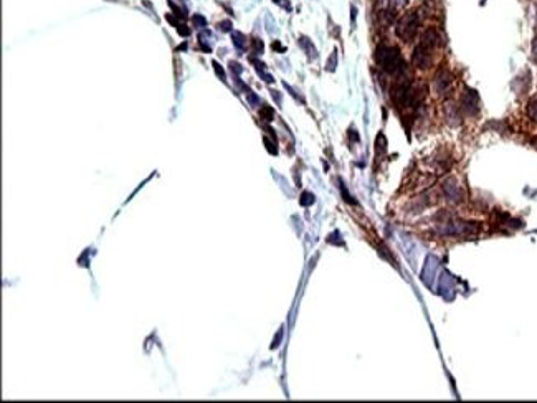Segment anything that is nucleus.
I'll return each mask as SVG.
<instances>
[{
    "label": "nucleus",
    "instance_id": "1",
    "mask_svg": "<svg viewBox=\"0 0 537 403\" xmlns=\"http://www.w3.org/2000/svg\"><path fill=\"white\" fill-rule=\"evenodd\" d=\"M440 33L436 31L435 27H430V28L423 31L420 43L413 50V65L420 68V70H428L433 65V55H435V50L440 47Z\"/></svg>",
    "mask_w": 537,
    "mask_h": 403
},
{
    "label": "nucleus",
    "instance_id": "2",
    "mask_svg": "<svg viewBox=\"0 0 537 403\" xmlns=\"http://www.w3.org/2000/svg\"><path fill=\"white\" fill-rule=\"evenodd\" d=\"M376 61L383 71L392 75H403L405 73V61L402 58L399 48L390 45H380L376 50Z\"/></svg>",
    "mask_w": 537,
    "mask_h": 403
},
{
    "label": "nucleus",
    "instance_id": "3",
    "mask_svg": "<svg viewBox=\"0 0 537 403\" xmlns=\"http://www.w3.org/2000/svg\"><path fill=\"white\" fill-rule=\"evenodd\" d=\"M418 28H420V17H418L417 12H410V13H405V15L397 22L395 33L402 42L408 43L417 37Z\"/></svg>",
    "mask_w": 537,
    "mask_h": 403
},
{
    "label": "nucleus",
    "instance_id": "4",
    "mask_svg": "<svg viewBox=\"0 0 537 403\" xmlns=\"http://www.w3.org/2000/svg\"><path fill=\"white\" fill-rule=\"evenodd\" d=\"M459 111L464 112L466 116H476L480 111V99L475 89L464 88V93L461 94L459 99Z\"/></svg>",
    "mask_w": 537,
    "mask_h": 403
},
{
    "label": "nucleus",
    "instance_id": "5",
    "mask_svg": "<svg viewBox=\"0 0 537 403\" xmlns=\"http://www.w3.org/2000/svg\"><path fill=\"white\" fill-rule=\"evenodd\" d=\"M451 83H453V75L446 68H440L435 73V76H433V88H435V91L438 94H445L448 91Z\"/></svg>",
    "mask_w": 537,
    "mask_h": 403
},
{
    "label": "nucleus",
    "instance_id": "6",
    "mask_svg": "<svg viewBox=\"0 0 537 403\" xmlns=\"http://www.w3.org/2000/svg\"><path fill=\"white\" fill-rule=\"evenodd\" d=\"M443 192H445V195L448 197V200L455 202V203H458V202L463 200L461 185H459L458 180H455V179H448L443 184Z\"/></svg>",
    "mask_w": 537,
    "mask_h": 403
},
{
    "label": "nucleus",
    "instance_id": "7",
    "mask_svg": "<svg viewBox=\"0 0 537 403\" xmlns=\"http://www.w3.org/2000/svg\"><path fill=\"white\" fill-rule=\"evenodd\" d=\"M436 266H438V260L430 255L427 258L425 265H423V269H422V279L425 281L427 286H431V279H433V276H435Z\"/></svg>",
    "mask_w": 537,
    "mask_h": 403
},
{
    "label": "nucleus",
    "instance_id": "8",
    "mask_svg": "<svg viewBox=\"0 0 537 403\" xmlns=\"http://www.w3.org/2000/svg\"><path fill=\"white\" fill-rule=\"evenodd\" d=\"M445 119L450 126H458L459 124V106H456L453 101H446L445 103Z\"/></svg>",
    "mask_w": 537,
    "mask_h": 403
},
{
    "label": "nucleus",
    "instance_id": "9",
    "mask_svg": "<svg viewBox=\"0 0 537 403\" xmlns=\"http://www.w3.org/2000/svg\"><path fill=\"white\" fill-rule=\"evenodd\" d=\"M527 114H529L531 119L537 121V94L527 103Z\"/></svg>",
    "mask_w": 537,
    "mask_h": 403
},
{
    "label": "nucleus",
    "instance_id": "10",
    "mask_svg": "<svg viewBox=\"0 0 537 403\" xmlns=\"http://www.w3.org/2000/svg\"><path fill=\"white\" fill-rule=\"evenodd\" d=\"M232 38H233V43H235V47L237 48L243 50L246 47V38H245V35L240 33V31H235V33L232 35Z\"/></svg>",
    "mask_w": 537,
    "mask_h": 403
},
{
    "label": "nucleus",
    "instance_id": "11",
    "mask_svg": "<svg viewBox=\"0 0 537 403\" xmlns=\"http://www.w3.org/2000/svg\"><path fill=\"white\" fill-rule=\"evenodd\" d=\"M260 116L263 117L265 121H273V117H274L273 107H269L268 104H263V107H261V111H260Z\"/></svg>",
    "mask_w": 537,
    "mask_h": 403
},
{
    "label": "nucleus",
    "instance_id": "12",
    "mask_svg": "<svg viewBox=\"0 0 537 403\" xmlns=\"http://www.w3.org/2000/svg\"><path fill=\"white\" fill-rule=\"evenodd\" d=\"M376 149H377V154H383V152H385L387 151V141H385V137H383V134H378L377 135V142H376Z\"/></svg>",
    "mask_w": 537,
    "mask_h": 403
},
{
    "label": "nucleus",
    "instance_id": "13",
    "mask_svg": "<svg viewBox=\"0 0 537 403\" xmlns=\"http://www.w3.org/2000/svg\"><path fill=\"white\" fill-rule=\"evenodd\" d=\"M314 203V195L309 192H304L303 195H301V205L308 207V205H313Z\"/></svg>",
    "mask_w": 537,
    "mask_h": 403
},
{
    "label": "nucleus",
    "instance_id": "14",
    "mask_svg": "<svg viewBox=\"0 0 537 403\" xmlns=\"http://www.w3.org/2000/svg\"><path fill=\"white\" fill-rule=\"evenodd\" d=\"M301 45H304V48L306 50H308V52H309V56H316L314 55V53H316V50H314V47H313V45H311V42H309V40L308 38H301Z\"/></svg>",
    "mask_w": 537,
    "mask_h": 403
},
{
    "label": "nucleus",
    "instance_id": "15",
    "mask_svg": "<svg viewBox=\"0 0 537 403\" xmlns=\"http://www.w3.org/2000/svg\"><path fill=\"white\" fill-rule=\"evenodd\" d=\"M192 20H193V24H195L197 27H205L207 25V20L202 15H193Z\"/></svg>",
    "mask_w": 537,
    "mask_h": 403
},
{
    "label": "nucleus",
    "instance_id": "16",
    "mask_svg": "<svg viewBox=\"0 0 537 403\" xmlns=\"http://www.w3.org/2000/svg\"><path fill=\"white\" fill-rule=\"evenodd\" d=\"M341 192H342V195H344V200H346V202H349V203H355L354 200H352V197L349 195V192H347V188L344 187V184H342V182H341Z\"/></svg>",
    "mask_w": 537,
    "mask_h": 403
},
{
    "label": "nucleus",
    "instance_id": "17",
    "mask_svg": "<svg viewBox=\"0 0 537 403\" xmlns=\"http://www.w3.org/2000/svg\"><path fill=\"white\" fill-rule=\"evenodd\" d=\"M246 94H248V101H250L251 104H253V106H256V104L260 103V99L256 98V94H255V93H251L250 89H246Z\"/></svg>",
    "mask_w": 537,
    "mask_h": 403
},
{
    "label": "nucleus",
    "instance_id": "18",
    "mask_svg": "<svg viewBox=\"0 0 537 403\" xmlns=\"http://www.w3.org/2000/svg\"><path fill=\"white\" fill-rule=\"evenodd\" d=\"M214 68H215V71H216V75H218L220 76V78H222L223 81H225V71H223V68L222 66H220L218 65V63H216V61H214Z\"/></svg>",
    "mask_w": 537,
    "mask_h": 403
},
{
    "label": "nucleus",
    "instance_id": "19",
    "mask_svg": "<svg viewBox=\"0 0 537 403\" xmlns=\"http://www.w3.org/2000/svg\"><path fill=\"white\" fill-rule=\"evenodd\" d=\"M218 28L222 31H230V28H232V24H230L228 20H225V22H222V24H218Z\"/></svg>",
    "mask_w": 537,
    "mask_h": 403
},
{
    "label": "nucleus",
    "instance_id": "20",
    "mask_svg": "<svg viewBox=\"0 0 537 403\" xmlns=\"http://www.w3.org/2000/svg\"><path fill=\"white\" fill-rule=\"evenodd\" d=\"M334 68H336V52H334L332 53V56H331V61H327V70H334Z\"/></svg>",
    "mask_w": 537,
    "mask_h": 403
},
{
    "label": "nucleus",
    "instance_id": "21",
    "mask_svg": "<svg viewBox=\"0 0 537 403\" xmlns=\"http://www.w3.org/2000/svg\"><path fill=\"white\" fill-rule=\"evenodd\" d=\"M230 68H232V71H235V73H242V66L240 65H238V63H230Z\"/></svg>",
    "mask_w": 537,
    "mask_h": 403
},
{
    "label": "nucleus",
    "instance_id": "22",
    "mask_svg": "<svg viewBox=\"0 0 537 403\" xmlns=\"http://www.w3.org/2000/svg\"><path fill=\"white\" fill-rule=\"evenodd\" d=\"M265 144H266V149H268V151H269V152H271V154H276V152H278V149H276V147H271V146H273V144H271V142H269V141H268V139H265Z\"/></svg>",
    "mask_w": 537,
    "mask_h": 403
},
{
    "label": "nucleus",
    "instance_id": "23",
    "mask_svg": "<svg viewBox=\"0 0 537 403\" xmlns=\"http://www.w3.org/2000/svg\"><path fill=\"white\" fill-rule=\"evenodd\" d=\"M179 33H182L184 37H187V35H190V30L186 28V25H179Z\"/></svg>",
    "mask_w": 537,
    "mask_h": 403
},
{
    "label": "nucleus",
    "instance_id": "24",
    "mask_svg": "<svg viewBox=\"0 0 537 403\" xmlns=\"http://www.w3.org/2000/svg\"><path fill=\"white\" fill-rule=\"evenodd\" d=\"M532 56H534V60L537 61V38L532 42Z\"/></svg>",
    "mask_w": 537,
    "mask_h": 403
},
{
    "label": "nucleus",
    "instance_id": "25",
    "mask_svg": "<svg viewBox=\"0 0 537 403\" xmlns=\"http://www.w3.org/2000/svg\"><path fill=\"white\" fill-rule=\"evenodd\" d=\"M273 48H274V50H279V52H284V48H283L281 45H279L278 42H274V43H273Z\"/></svg>",
    "mask_w": 537,
    "mask_h": 403
},
{
    "label": "nucleus",
    "instance_id": "26",
    "mask_svg": "<svg viewBox=\"0 0 537 403\" xmlns=\"http://www.w3.org/2000/svg\"><path fill=\"white\" fill-rule=\"evenodd\" d=\"M273 2H274V3H279V2H281V0H273Z\"/></svg>",
    "mask_w": 537,
    "mask_h": 403
},
{
    "label": "nucleus",
    "instance_id": "27",
    "mask_svg": "<svg viewBox=\"0 0 537 403\" xmlns=\"http://www.w3.org/2000/svg\"><path fill=\"white\" fill-rule=\"evenodd\" d=\"M376 2H382V0H376Z\"/></svg>",
    "mask_w": 537,
    "mask_h": 403
}]
</instances>
